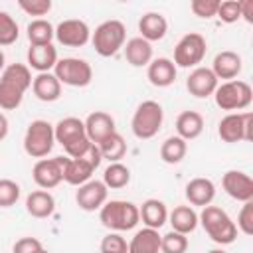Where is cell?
Returning a JSON list of instances; mask_svg holds the SVG:
<instances>
[{"label":"cell","mask_w":253,"mask_h":253,"mask_svg":"<svg viewBox=\"0 0 253 253\" xmlns=\"http://www.w3.org/2000/svg\"><path fill=\"white\" fill-rule=\"evenodd\" d=\"M32 71L24 63H10L0 75V109L14 111L22 105L26 91L32 87Z\"/></svg>","instance_id":"6da1fadb"},{"label":"cell","mask_w":253,"mask_h":253,"mask_svg":"<svg viewBox=\"0 0 253 253\" xmlns=\"http://www.w3.org/2000/svg\"><path fill=\"white\" fill-rule=\"evenodd\" d=\"M198 221L202 223V227L206 229V233L211 237V241L219 243V245H229L237 239V225L235 221L227 215V211H223L217 206H206L202 208V213L198 215Z\"/></svg>","instance_id":"7a4b0ae2"},{"label":"cell","mask_w":253,"mask_h":253,"mask_svg":"<svg viewBox=\"0 0 253 253\" xmlns=\"http://www.w3.org/2000/svg\"><path fill=\"white\" fill-rule=\"evenodd\" d=\"M99 219L101 223L119 233V231H128L132 227H136V223L140 221L138 215V206L126 200H111L105 202L103 208L99 210Z\"/></svg>","instance_id":"3957f363"},{"label":"cell","mask_w":253,"mask_h":253,"mask_svg":"<svg viewBox=\"0 0 253 253\" xmlns=\"http://www.w3.org/2000/svg\"><path fill=\"white\" fill-rule=\"evenodd\" d=\"M162 123H164V111H162V105L156 103V101H142L134 115H132V121H130V128H132V134L140 140H148L152 136L158 134V130L162 128Z\"/></svg>","instance_id":"277c9868"},{"label":"cell","mask_w":253,"mask_h":253,"mask_svg":"<svg viewBox=\"0 0 253 253\" xmlns=\"http://www.w3.org/2000/svg\"><path fill=\"white\" fill-rule=\"evenodd\" d=\"M126 40V28L121 20H105L91 34V43L101 57L115 55Z\"/></svg>","instance_id":"5b68a950"},{"label":"cell","mask_w":253,"mask_h":253,"mask_svg":"<svg viewBox=\"0 0 253 253\" xmlns=\"http://www.w3.org/2000/svg\"><path fill=\"white\" fill-rule=\"evenodd\" d=\"M213 99L221 111H243L251 105L253 91L247 81L231 79L217 85V89L213 91Z\"/></svg>","instance_id":"8992f818"},{"label":"cell","mask_w":253,"mask_h":253,"mask_svg":"<svg viewBox=\"0 0 253 253\" xmlns=\"http://www.w3.org/2000/svg\"><path fill=\"white\" fill-rule=\"evenodd\" d=\"M55 144V134H53V125L36 119L28 125L26 134H24V150L32 158H45Z\"/></svg>","instance_id":"52a82bcc"},{"label":"cell","mask_w":253,"mask_h":253,"mask_svg":"<svg viewBox=\"0 0 253 253\" xmlns=\"http://www.w3.org/2000/svg\"><path fill=\"white\" fill-rule=\"evenodd\" d=\"M53 75L61 85L69 87H87L93 79V67L89 61L79 57H63L57 59L53 67Z\"/></svg>","instance_id":"ba28073f"},{"label":"cell","mask_w":253,"mask_h":253,"mask_svg":"<svg viewBox=\"0 0 253 253\" xmlns=\"http://www.w3.org/2000/svg\"><path fill=\"white\" fill-rule=\"evenodd\" d=\"M208 43L206 38L198 32H190L180 38V42L174 47V65L176 67H198L202 59L206 57Z\"/></svg>","instance_id":"9c48e42d"},{"label":"cell","mask_w":253,"mask_h":253,"mask_svg":"<svg viewBox=\"0 0 253 253\" xmlns=\"http://www.w3.org/2000/svg\"><path fill=\"white\" fill-rule=\"evenodd\" d=\"M217 134L223 142H241L253 138V113H229L217 125Z\"/></svg>","instance_id":"30bf717a"},{"label":"cell","mask_w":253,"mask_h":253,"mask_svg":"<svg viewBox=\"0 0 253 253\" xmlns=\"http://www.w3.org/2000/svg\"><path fill=\"white\" fill-rule=\"evenodd\" d=\"M65 156H55V158H40L34 168H32V178L42 190H51L59 182H63V166H65Z\"/></svg>","instance_id":"8fae6325"},{"label":"cell","mask_w":253,"mask_h":253,"mask_svg":"<svg viewBox=\"0 0 253 253\" xmlns=\"http://www.w3.org/2000/svg\"><path fill=\"white\" fill-rule=\"evenodd\" d=\"M55 40L65 47H83L91 40V30L83 20L69 18L57 24Z\"/></svg>","instance_id":"7c38bea8"},{"label":"cell","mask_w":253,"mask_h":253,"mask_svg":"<svg viewBox=\"0 0 253 253\" xmlns=\"http://www.w3.org/2000/svg\"><path fill=\"white\" fill-rule=\"evenodd\" d=\"M107 196H109V188L101 180H89L77 188L75 202L81 210L95 211V210L103 208V204L107 202Z\"/></svg>","instance_id":"4fadbf2b"},{"label":"cell","mask_w":253,"mask_h":253,"mask_svg":"<svg viewBox=\"0 0 253 253\" xmlns=\"http://www.w3.org/2000/svg\"><path fill=\"white\" fill-rule=\"evenodd\" d=\"M221 186L225 194L237 202H251L253 200V180L249 174L241 170H227L221 178Z\"/></svg>","instance_id":"5bb4252c"},{"label":"cell","mask_w":253,"mask_h":253,"mask_svg":"<svg viewBox=\"0 0 253 253\" xmlns=\"http://www.w3.org/2000/svg\"><path fill=\"white\" fill-rule=\"evenodd\" d=\"M217 85H219L217 77L213 75V71L210 67H196L186 79V89L190 91V95H194L198 99H206V97L213 95Z\"/></svg>","instance_id":"9a60e30c"},{"label":"cell","mask_w":253,"mask_h":253,"mask_svg":"<svg viewBox=\"0 0 253 253\" xmlns=\"http://www.w3.org/2000/svg\"><path fill=\"white\" fill-rule=\"evenodd\" d=\"M83 125H85V134H87V138H89L91 142H95V144H99L103 138H107L109 134L115 132V119H113L109 113H105V111H95V113H91V115L83 121Z\"/></svg>","instance_id":"2e32d148"},{"label":"cell","mask_w":253,"mask_h":253,"mask_svg":"<svg viewBox=\"0 0 253 253\" xmlns=\"http://www.w3.org/2000/svg\"><path fill=\"white\" fill-rule=\"evenodd\" d=\"M53 134H55V142H59L63 148L79 142L81 138H85V125L81 119L77 117H65L61 119L55 126H53Z\"/></svg>","instance_id":"e0dca14e"},{"label":"cell","mask_w":253,"mask_h":253,"mask_svg":"<svg viewBox=\"0 0 253 253\" xmlns=\"http://www.w3.org/2000/svg\"><path fill=\"white\" fill-rule=\"evenodd\" d=\"M241 67H243L241 55L235 53V51H231V49L219 51V53L213 57V63H211V71H213V75L217 77V81H219V79H227V81L235 79V77L241 73Z\"/></svg>","instance_id":"ac0fdd59"},{"label":"cell","mask_w":253,"mask_h":253,"mask_svg":"<svg viewBox=\"0 0 253 253\" xmlns=\"http://www.w3.org/2000/svg\"><path fill=\"white\" fill-rule=\"evenodd\" d=\"M176 65L168 57H156L148 63L146 77L154 87H170L176 81Z\"/></svg>","instance_id":"d6986e66"},{"label":"cell","mask_w":253,"mask_h":253,"mask_svg":"<svg viewBox=\"0 0 253 253\" xmlns=\"http://www.w3.org/2000/svg\"><path fill=\"white\" fill-rule=\"evenodd\" d=\"M57 63V49L53 43L45 45H30L28 49V67L36 69L38 73H47Z\"/></svg>","instance_id":"ffe728a7"},{"label":"cell","mask_w":253,"mask_h":253,"mask_svg":"<svg viewBox=\"0 0 253 253\" xmlns=\"http://www.w3.org/2000/svg\"><path fill=\"white\" fill-rule=\"evenodd\" d=\"M215 198V186L210 178H194L186 184V200L192 204V206H200V208H206L213 202Z\"/></svg>","instance_id":"44dd1931"},{"label":"cell","mask_w":253,"mask_h":253,"mask_svg":"<svg viewBox=\"0 0 253 253\" xmlns=\"http://www.w3.org/2000/svg\"><path fill=\"white\" fill-rule=\"evenodd\" d=\"M138 32H140L142 40L152 43V42H158V40H162L166 36L168 22L160 12H146L138 20Z\"/></svg>","instance_id":"7402d4cb"},{"label":"cell","mask_w":253,"mask_h":253,"mask_svg":"<svg viewBox=\"0 0 253 253\" xmlns=\"http://www.w3.org/2000/svg\"><path fill=\"white\" fill-rule=\"evenodd\" d=\"M95 170L97 168L87 158H67L65 166H63V182L79 188L81 184L91 180Z\"/></svg>","instance_id":"603a6c76"},{"label":"cell","mask_w":253,"mask_h":253,"mask_svg":"<svg viewBox=\"0 0 253 253\" xmlns=\"http://www.w3.org/2000/svg\"><path fill=\"white\" fill-rule=\"evenodd\" d=\"M138 215L142 219V223L150 229H160L166 221H168V210L166 204L156 200V198H148L142 202V206L138 208Z\"/></svg>","instance_id":"cb8c5ba5"},{"label":"cell","mask_w":253,"mask_h":253,"mask_svg":"<svg viewBox=\"0 0 253 253\" xmlns=\"http://www.w3.org/2000/svg\"><path fill=\"white\" fill-rule=\"evenodd\" d=\"M32 91L34 95L43 101V103H51V101H57L59 95H61V83L57 81V77L53 73H38L32 81Z\"/></svg>","instance_id":"d4e9b609"},{"label":"cell","mask_w":253,"mask_h":253,"mask_svg":"<svg viewBox=\"0 0 253 253\" xmlns=\"http://www.w3.org/2000/svg\"><path fill=\"white\" fill-rule=\"evenodd\" d=\"M26 211L32 217H38V219L49 217L55 211V200L47 190L30 192L28 198H26Z\"/></svg>","instance_id":"484cf974"},{"label":"cell","mask_w":253,"mask_h":253,"mask_svg":"<svg viewBox=\"0 0 253 253\" xmlns=\"http://www.w3.org/2000/svg\"><path fill=\"white\" fill-rule=\"evenodd\" d=\"M125 57L132 67H144L152 61V43L138 38H130L125 45Z\"/></svg>","instance_id":"4316f807"},{"label":"cell","mask_w":253,"mask_h":253,"mask_svg":"<svg viewBox=\"0 0 253 253\" xmlns=\"http://www.w3.org/2000/svg\"><path fill=\"white\" fill-rule=\"evenodd\" d=\"M160 239L158 229L142 227L128 241V253H160Z\"/></svg>","instance_id":"83f0119b"},{"label":"cell","mask_w":253,"mask_h":253,"mask_svg":"<svg viewBox=\"0 0 253 253\" xmlns=\"http://www.w3.org/2000/svg\"><path fill=\"white\" fill-rule=\"evenodd\" d=\"M202 130H204V117L198 111H184V113L178 115L176 132H178L180 138H184L186 142L194 140L202 134Z\"/></svg>","instance_id":"f1b7e54d"},{"label":"cell","mask_w":253,"mask_h":253,"mask_svg":"<svg viewBox=\"0 0 253 253\" xmlns=\"http://www.w3.org/2000/svg\"><path fill=\"white\" fill-rule=\"evenodd\" d=\"M168 221L172 225V231H178V233H192L196 227H198V213L192 206H176L170 213H168Z\"/></svg>","instance_id":"f546056e"},{"label":"cell","mask_w":253,"mask_h":253,"mask_svg":"<svg viewBox=\"0 0 253 253\" xmlns=\"http://www.w3.org/2000/svg\"><path fill=\"white\" fill-rule=\"evenodd\" d=\"M26 32H28L30 45H45V43H51V40L55 38V28L43 18L32 20L28 24Z\"/></svg>","instance_id":"4dcf8cb0"},{"label":"cell","mask_w":253,"mask_h":253,"mask_svg":"<svg viewBox=\"0 0 253 253\" xmlns=\"http://www.w3.org/2000/svg\"><path fill=\"white\" fill-rule=\"evenodd\" d=\"M97 146H99L101 156L105 160H109V164L111 162H121V158L126 154V142H125V138L117 130L113 134H109L107 138H103Z\"/></svg>","instance_id":"1f68e13d"},{"label":"cell","mask_w":253,"mask_h":253,"mask_svg":"<svg viewBox=\"0 0 253 253\" xmlns=\"http://www.w3.org/2000/svg\"><path fill=\"white\" fill-rule=\"evenodd\" d=\"M186 152H188V142L184 138H180L178 134L176 136H168L162 146H160V158L166 162V164H178L186 158Z\"/></svg>","instance_id":"d6a6232c"},{"label":"cell","mask_w":253,"mask_h":253,"mask_svg":"<svg viewBox=\"0 0 253 253\" xmlns=\"http://www.w3.org/2000/svg\"><path fill=\"white\" fill-rule=\"evenodd\" d=\"M130 182V170L123 162H111L103 172V184L109 190H121L128 186Z\"/></svg>","instance_id":"836d02e7"},{"label":"cell","mask_w":253,"mask_h":253,"mask_svg":"<svg viewBox=\"0 0 253 253\" xmlns=\"http://www.w3.org/2000/svg\"><path fill=\"white\" fill-rule=\"evenodd\" d=\"M20 36L18 22L8 14L0 12V45H12Z\"/></svg>","instance_id":"e575fe53"},{"label":"cell","mask_w":253,"mask_h":253,"mask_svg":"<svg viewBox=\"0 0 253 253\" xmlns=\"http://www.w3.org/2000/svg\"><path fill=\"white\" fill-rule=\"evenodd\" d=\"M162 253H186L188 251V237L178 231H168L160 239Z\"/></svg>","instance_id":"d590c367"},{"label":"cell","mask_w":253,"mask_h":253,"mask_svg":"<svg viewBox=\"0 0 253 253\" xmlns=\"http://www.w3.org/2000/svg\"><path fill=\"white\" fill-rule=\"evenodd\" d=\"M20 184L10 178H0V208H10L20 200Z\"/></svg>","instance_id":"8d00e7d4"},{"label":"cell","mask_w":253,"mask_h":253,"mask_svg":"<svg viewBox=\"0 0 253 253\" xmlns=\"http://www.w3.org/2000/svg\"><path fill=\"white\" fill-rule=\"evenodd\" d=\"M221 22L225 24H233L241 18V2L237 0H225V2H219L217 6V14H215Z\"/></svg>","instance_id":"74e56055"},{"label":"cell","mask_w":253,"mask_h":253,"mask_svg":"<svg viewBox=\"0 0 253 253\" xmlns=\"http://www.w3.org/2000/svg\"><path fill=\"white\" fill-rule=\"evenodd\" d=\"M101 253H128V243L121 233H109L101 241Z\"/></svg>","instance_id":"f35d334b"},{"label":"cell","mask_w":253,"mask_h":253,"mask_svg":"<svg viewBox=\"0 0 253 253\" xmlns=\"http://www.w3.org/2000/svg\"><path fill=\"white\" fill-rule=\"evenodd\" d=\"M237 229L243 235H253V200L245 202L237 213Z\"/></svg>","instance_id":"ab89813d"},{"label":"cell","mask_w":253,"mask_h":253,"mask_svg":"<svg viewBox=\"0 0 253 253\" xmlns=\"http://www.w3.org/2000/svg\"><path fill=\"white\" fill-rule=\"evenodd\" d=\"M217 6H219V0H192L190 2V10L198 18H206V20L217 14Z\"/></svg>","instance_id":"60d3db41"},{"label":"cell","mask_w":253,"mask_h":253,"mask_svg":"<svg viewBox=\"0 0 253 253\" xmlns=\"http://www.w3.org/2000/svg\"><path fill=\"white\" fill-rule=\"evenodd\" d=\"M18 6L28 16H45L51 10V0H18Z\"/></svg>","instance_id":"b9f144b4"},{"label":"cell","mask_w":253,"mask_h":253,"mask_svg":"<svg viewBox=\"0 0 253 253\" xmlns=\"http://www.w3.org/2000/svg\"><path fill=\"white\" fill-rule=\"evenodd\" d=\"M40 249H43L40 239H36V237H22V239H18L14 243L12 253H38Z\"/></svg>","instance_id":"7bdbcfd3"},{"label":"cell","mask_w":253,"mask_h":253,"mask_svg":"<svg viewBox=\"0 0 253 253\" xmlns=\"http://www.w3.org/2000/svg\"><path fill=\"white\" fill-rule=\"evenodd\" d=\"M241 18L245 22H253V2L251 0H241Z\"/></svg>","instance_id":"ee69618b"},{"label":"cell","mask_w":253,"mask_h":253,"mask_svg":"<svg viewBox=\"0 0 253 253\" xmlns=\"http://www.w3.org/2000/svg\"><path fill=\"white\" fill-rule=\"evenodd\" d=\"M6 136H8V119H6V115L0 113V142H2Z\"/></svg>","instance_id":"f6af8a7d"},{"label":"cell","mask_w":253,"mask_h":253,"mask_svg":"<svg viewBox=\"0 0 253 253\" xmlns=\"http://www.w3.org/2000/svg\"><path fill=\"white\" fill-rule=\"evenodd\" d=\"M4 61H6V57H4V51L0 49V71H4Z\"/></svg>","instance_id":"bcb514c9"},{"label":"cell","mask_w":253,"mask_h":253,"mask_svg":"<svg viewBox=\"0 0 253 253\" xmlns=\"http://www.w3.org/2000/svg\"><path fill=\"white\" fill-rule=\"evenodd\" d=\"M208 253H227V251H223V249H211V251H208Z\"/></svg>","instance_id":"7dc6e473"},{"label":"cell","mask_w":253,"mask_h":253,"mask_svg":"<svg viewBox=\"0 0 253 253\" xmlns=\"http://www.w3.org/2000/svg\"><path fill=\"white\" fill-rule=\"evenodd\" d=\"M38 253H49V251H45V249H40V251H38Z\"/></svg>","instance_id":"c3c4849f"}]
</instances>
